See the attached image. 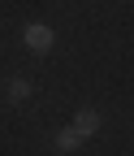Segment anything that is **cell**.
Here are the masks:
<instances>
[{
	"instance_id": "cell-1",
	"label": "cell",
	"mask_w": 134,
	"mask_h": 156,
	"mask_svg": "<svg viewBox=\"0 0 134 156\" xmlns=\"http://www.w3.org/2000/svg\"><path fill=\"white\" fill-rule=\"evenodd\" d=\"M22 44H26L35 56H43V52H52L56 35H52V26H43V22H30V26L22 30Z\"/></svg>"
},
{
	"instance_id": "cell-2",
	"label": "cell",
	"mask_w": 134,
	"mask_h": 156,
	"mask_svg": "<svg viewBox=\"0 0 134 156\" xmlns=\"http://www.w3.org/2000/svg\"><path fill=\"white\" fill-rule=\"evenodd\" d=\"M74 130H78V139H91V134L104 130V117L95 108H78V113H74Z\"/></svg>"
},
{
	"instance_id": "cell-3",
	"label": "cell",
	"mask_w": 134,
	"mask_h": 156,
	"mask_svg": "<svg viewBox=\"0 0 134 156\" xmlns=\"http://www.w3.org/2000/svg\"><path fill=\"white\" fill-rule=\"evenodd\" d=\"M30 95H35V83H30V78H9V83H5V100L9 104H26Z\"/></svg>"
},
{
	"instance_id": "cell-4",
	"label": "cell",
	"mask_w": 134,
	"mask_h": 156,
	"mask_svg": "<svg viewBox=\"0 0 134 156\" xmlns=\"http://www.w3.org/2000/svg\"><path fill=\"white\" fill-rule=\"evenodd\" d=\"M52 143H56V152H61V156H69V152H78V147H82V139H78V130H74V126H61Z\"/></svg>"
}]
</instances>
